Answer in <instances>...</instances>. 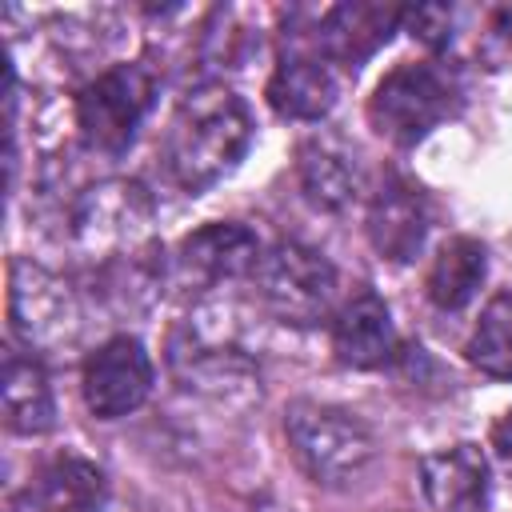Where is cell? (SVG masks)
Returning <instances> with one entry per match:
<instances>
[{
    "mask_svg": "<svg viewBox=\"0 0 512 512\" xmlns=\"http://www.w3.org/2000/svg\"><path fill=\"white\" fill-rule=\"evenodd\" d=\"M252 144V116L244 100L220 84L188 92L164 136V168L184 192H204L224 180Z\"/></svg>",
    "mask_w": 512,
    "mask_h": 512,
    "instance_id": "6da1fadb",
    "label": "cell"
},
{
    "mask_svg": "<svg viewBox=\"0 0 512 512\" xmlns=\"http://www.w3.org/2000/svg\"><path fill=\"white\" fill-rule=\"evenodd\" d=\"M284 432L304 476L324 488H348L376 464V436L348 408L296 400L284 408Z\"/></svg>",
    "mask_w": 512,
    "mask_h": 512,
    "instance_id": "7a4b0ae2",
    "label": "cell"
},
{
    "mask_svg": "<svg viewBox=\"0 0 512 512\" xmlns=\"http://www.w3.org/2000/svg\"><path fill=\"white\" fill-rule=\"evenodd\" d=\"M460 104L456 80L436 68V64H396L372 92L368 100V120L372 128L400 144L412 148L420 144L436 124H444Z\"/></svg>",
    "mask_w": 512,
    "mask_h": 512,
    "instance_id": "3957f363",
    "label": "cell"
},
{
    "mask_svg": "<svg viewBox=\"0 0 512 512\" xmlns=\"http://www.w3.org/2000/svg\"><path fill=\"white\" fill-rule=\"evenodd\" d=\"M252 284L264 308L296 328L320 324L336 300V268L316 248L296 240H280L268 252H260Z\"/></svg>",
    "mask_w": 512,
    "mask_h": 512,
    "instance_id": "277c9868",
    "label": "cell"
},
{
    "mask_svg": "<svg viewBox=\"0 0 512 512\" xmlns=\"http://www.w3.org/2000/svg\"><path fill=\"white\" fill-rule=\"evenodd\" d=\"M156 100V76L148 64H116L100 72L76 96V124L100 152H124Z\"/></svg>",
    "mask_w": 512,
    "mask_h": 512,
    "instance_id": "5b68a950",
    "label": "cell"
},
{
    "mask_svg": "<svg viewBox=\"0 0 512 512\" xmlns=\"http://www.w3.org/2000/svg\"><path fill=\"white\" fill-rule=\"evenodd\" d=\"M8 316H12L16 336L32 352H60L80 332V312H76L68 284H60L52 272H44L32 260H12Z\"/></svg>",
    "mask_w": 512,
    "mask_h": 512,
    "instance_id": "8992f818",
    "label": "cell"
},
{
    "mask_svg": "<svg viewBox=\"0 0 512 512\" xmlns=\"http://www.w3.org/2000/svg\"><path fill=\"white\" fill-rule=\"evenodd\" d=\"M84 404L96 420H120L136 412L152 392V360L136 336H112L104 340L88 360L80 376Z\"/></svg>",
    "mask_w": 512,
    "mask_h": 512,
    "instance_id": "52a82bcc",
    "label": "cell"
},
{
    "mask_svg": "<svg viewBox=\"0 0 512 512\" xmlns=\"http://www.w3.org/2000/svg\"><path fill=\"white\" fill-rule=\"evenodd\" d=\"M148 220H152V204L140 184L104 180L80 196V204L72 212V232H76L80 248H88L96 256V252H112L120 244L132 248V240L144 232Z\"/></svg>",
    "mask_w": 512,
    "mask_h": 512,
    "instance_id": "ba28073f",
    "label": "cell"
},
{
    "mask_svg": "<svg viewBox=\"0 0 512 512\" xmlns=\"http://www.w3.org/2000/svg\"><path fill=\"white\" fill-rule=\"evenodd\" d=\"M428 224H432V212H428L424 192L412 180L388 172L380 180L372 204H368V240H372V248L392 264H408L424 248Z\"/></svg>",
    "mask_w": 512,
    "mask_h": 512,
    "instance_id": "9c48e42d",
    "label": "cell"
},
{
    "mask_svg": "<svg viewBox=\"0 0 512 512\" xmlns=\"http://www.w3.org/2000/svg\"><path fill=\"white\" fill-rule=\"evenodd\" d=\"M400 20H404V8H392V4H372V0L336 4L320 16V32H316L320 56L356 72L376 48L388 44Z\"/></svg>",
    "mask_w": 512,
    "mask_h": 512,
    "instance_id": "30bf717a",
    "label": "cell"
},
{
    "mask_svg": "<svg viewBox=\"0 0 512 512\" xmlns=\"http://www.w3.org/2000/svg\"><path fill=\"white\" fill-rule=\"evenodd\" d=\"M260 260V240L240 224H208L192 236H184L176 252V272L184 284L216 288L220 280L252 272Z\"/></svg>",
    "mask_w": 512,
    "mask_h": 512,
    "instance_id": "8fae6325",
    "label": "cell"
},
{
    "mask_svg": "<svg viewBox=\"0 0 512 512\" xmlns=\"http://www.w3.org/2000/svg\"><path fill=\"white\" fill-rule=\"evenodd\" d=\"M420 484L436 512H488L492 480L476 444H452L420 460Z\"/></svg>",
    "mask_w": 512,
    "mask_h": 512,
    "instance_id": "7c38bea8",
    "label": "cell"
},
{
    "mask_svg": "<svg viewBox=\"0 0 512 512\" xmlns=\"http://www.w3.org/2000/svg\"><path fill=\"white\" fill-rule=\"evenodd\" d=\"M332 352L348 368H380L396 352L388 304L372 288H356L332 320Z\"/></svg>",
    "mask_w": 512,
    "mask_h": 512,
    "instance_id": "4fadbf2b",
    "label": "cell"
},
{
    "mask_svg": "<svg viewBox=\"0 0 512 512\" xmlns=\"http://www.w3.org/2000/svg\"><path fill=\"white\" fill-rule=\"evenodd\" d=\"M268 104L284 120H320L336 104V76L324 56L312 52H284L272 80Z\"/></svg>",
    "mask_w": 512,
    "mask_h": 512,
    "instance_id": "5bb4252c",
    "label": "cell"
},
{
    "mask_svg": "<svg viewBox=\"0 0 512 512\" xmlns=\"http://www.w3.org/2000/svg\"><path fill=\"white\" fill-rule=\"evenodd\" d=\"M104 500H108L104 472L72 452L52 456L28 484L32 512H104Z\"/></svg>",
    "mask_w": 512,
    "mask_h": 512,
    "instance_id": "9a60e30c",
    "label": "cell"
},
{
    "mask_svg": "<svg viewBox=\"0 0 512 512\" xmlns=\"http://www.w3.org/2000/svg\"><path fill=\"white\" fill-rule=\"evenodd\" d=\"M0 396H4V424L20 436H40L56 424V400H52V384L40 368L36 356H20L8 352L4 356V380H0Z\"/></svg>",
    "mask_w": 512,
    "mask_h": 512,
    "instance_id": "2e32d148",
    "label": "cell"
},
{
    "mask_svg": "<svg viewBox=\"0 0 512 512\" xmlns=\"http://www.w3.org/2000/svg\"><path fill=\"white\" fill-rule=\"evenodd\" d=\"M488 272V256L484 244L472 236H452L440 244L432 268H428V300L440 312H460L464 304H472V296L480 292Z\"/></svg>",
    "mask_w": 512,
    "mask_h": 512,
    "instance_id": "e0dca14e",
    "label": "cell"
},
{
    "mask_svg": "<svg viewBox=\"0 0 512 512\" xmlns=\"http://www.w3.org/2000/svg\"><path fill=\"white\" fill-rule=\"evenodd\" d=\"M300 184L308 200L324 212H344L360 192V172L352 156L332 140H304L300 144Z\"/></svg>",
    "mask_w": 512,
    "mask_h": 512,
    "instance_id": "ac0fdd59",
    "label": "cell"
},
{
    "mask_svg": "<svg viewBox=\"0 0 512 512\" xmlns=\"http://www.w3.org/2000/svg\"><path fill=\"white\" fill-rule=\"evenodd\" d=\"M468 364L492 380H512V292H500L480 312L468 336Z\"/></svg>",
    "mask_w": 512,
    "mask_h": 512,
    "instance_id": "d6986e66",
    "label": "cell"
},
{
    "mask_svg": "<svg viewBox=\"0 0 512 512\" xmlns=\"http://www.w3.org/2000/svg\"><path fill=\"white\" fill-rule=\"evenodd\" d=\"M404 20L416 28L412 36H420L428 48H444L448 44V28H452V8L444 4H424V8H404Z\"/></svg>",
    "mask_w": 512,
    "mask_h": 512,
    "instance_id": "ffe728a7",
    "label": "cell"
},
{
    "mask_svg": "<svg viewBox=\"0 0 512 512\" xmlns=\"http://www.w3.org/2000/svg\"><path fill=\"white\" fill-rule=\"evenodd\" d=\"M492 452L500 456V464L512 468V412H504V416L492 424Z\"/></svg>",
    "mask_w": 512,
    "mask_h": 512,
    "instance_id": "44dd1931",
    "label": "cell"
}]
</instances>
